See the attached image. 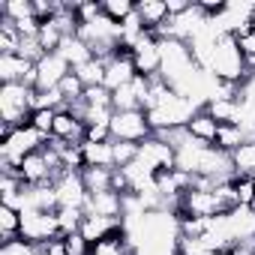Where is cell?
<instances>
[{"label": "cell", "mask_w": 255, "mask_h": 255, "mask_svg": "<svg viewBox=\"0 0 255 255\" xmlns=\"http://www.w3.org/2000/svg\"><path fill=\"white\" fill-rule=\"evenodd\" d=\"M198 111H201V108H198L195 102H189L186 96L168 90V93L162 96V102L147 111V123H150L153 132H174V129H186Z\"/></svg>", "instance_id": "obj_1"}, {"label": "cell", "mask_w": 255, "mask_h": 255, "mask_svg": "<svg viewBox=\"0 0 255 255\" xmlns=\"http://www.w3.org/2000/svg\"><path fill=\"white\" fill-rule=\"evenodd\" d=\"M45 141H51L48 135H42L39 129H33L30 123L15 126V129L3 132V144H0V159H3V171H18V165L30 156L39 153L45 147Z\"/></svg>", "instance_id": "obj_2"}, {"label": "cell", "mask_w": 255, "mask_h": 255, "mask_svg": "<svg viewBox=\"0 0 255 255\" xmlns=\"http://www.w3.org/2000/svg\"><path fill=\"white\" fill-rule=\"evenodd\" d=\"M210 75H216V78H219V81H225V84H237V87L249 78L246 54L240 51L237 36H222V39L216 42L213 63H210Z\"/></svg>", "instance_id": "obj_3"}, {"label": "cell", "mask_w": 255, "mask_h": 255, "mask_svg": "<svg viewBox=\"0 0 255 255\" xmlns=\"http://www.w3.org/2000/svg\"><path fill=\"white\" fill-rule=\"evenodd\" d=\"M33 93L36 90L27 87V84H0V117H3V132L30 123Z\"/></svg>", "instance_id": "obj_4"}, {"label": "cell", "mask_w": 255, "mask_h": 255, "mask_svg": "<svg viewBox=\"0 0 255 255\" xmlns=\"http://www.w3.org/2000/svg\"><path fill=\"white\" fill-rule=\"evenodd\" d=\"M159 78L174 90L192 69H195V60H192V51H189V42H180V39H159Z\"/></svg>", "instance_id": "obj_5"}, {"label": "cell", "mask_w": 255, "mask_h": 255, "mask_svg": "<svg viewBox=\"0 0 255 255\" xmlns=\"http://www.w3.org/2000/svg\"><path fill=\"white\" fill-rule=\"evenodd\" d=\"M252 12L255 3H249V0H228L210 15V24L219 36H240L252 27Z\"/></svg>", "instance_id": "obj_6"}, {"label": "cell", "mask_w": 255, "mask_h": 255, "mask_svg": "<svg viewBox=\"0 0 255 255\" xmlns=\"http://www.w3.org/2000/svg\"><path fill=\"white\" fill-rule=\"evenodd\" d=\"M63 237L60 234V222L57 213H45V210H21V240L33 243V246H45L51 240Z\"/></svg>", "instance_id": "obj_7"}, {"label": "cell", "mask_w": 255, "mask_h": 255, "mask_svg": "<svg viewBox=\"0 0 255 255\" xmlns=\"http://www.w3.org/2000/svg\"><path fill=\"white\" fill-rule=\"evenodd\" d=\"M150 123H147V111L135 108V111H114L111 117V138L114 141H129V144H141L150 138Z\"/></svg>", "instance_id": "obj_8"}, {"label": "cell", "mask_w": 255, "mask_h": 255, "mask_svg": "<svg viewBox=\"0 0 255 255\" xmlns=\"http://www.w3.org/2000/svg\"><path fill=\"white\" fill-rule=\"evenodd\" d=\"M141 165H147L153 174H165V171H174V147L159 138V135H150L147 141L138 144V156H135Z\"/></svg>", "instance_id": "obj_9"}, {"label": "cell", "mask_w": 255, "mask_h": 255, "mask_svg": "<svg viewBox=\"0 0 255 255\" xmlns=\"http://www.w3.org/2000/svg\"><path fill=\"white\" fill-rule=\"evenodd\" d=\"M54 192H57V210H60V207L84 210V207H87V198H90L81 171H63V174H57V180H54Z\"/></svg>", "instance_id": "obj_10"}, {"label": "cell", "mask_w": 255, "mask_h": 255, "mask_svg": "<svg viewBox=\"0 0 255 255\" xmlns=\"http://www.w3.org/2000/svg\"><path fill=\"white\" fill-rule=\"evenodd\" d=\"M129 54H132V63H135V69H138V75H144V78H159V39H156V33H144L132 48H129Z\"/></svg>", "instance_id": "obj_11"}, {"label": "cell", "mask_w": 255, "mask_h": 255, "mask_svg": "<svg viewBox=\"0 0 255 255\" xmlns=\"http://www.w3.org/2000/svg\"><path fill=\"white\" fill-rule=\"evenodd\" d=\"M0 81L3 84H27L36 90V63L18 54H0Z\"/></svg>", "instance_id": "obj_12"}, {"label": "cell", "mask_w": 255, "mask_h": 255, "mask_svg": "<svg viewBox=\"0 0 255 255\" xmlns=\"http://www.w3.org/2000/svg\"><path fill=\"white\" fill-rule=\"evenodd\" d=\"M69 72H72V66L57 51H48L42 60H36V90H54V87H60V81Z\"/></svg>", "instance_id": "obj_13"}, {"label": "cell", "mask_w": 255, "mask_h": 255, "mask_svg": "<svg viewBox=\"0 0 255 255\" xmlns=\"http://www.w3.org/2000/svg\"><path fill=\"white\" fill-rule=\"evenodd\" d=\"M135 78H138V69H135L129 51H117L111 60H105V87H108L111 93L120 90L123 84L135 81Z\"/></svg>", "instance_id": "obj_14"}, {"label": "cell", "mask_w": 255, "mask_h": 255, "mask_svg": "<svg viewBox=\"0 0 255 255\" xmlns=\"http://www.w3.org/2000/svg\"><path fill=\"white\" fill-rule=\"evenodd\" d=\"M123 201L126 195L117 189H105V192H90L84 213L90 216H111V219H123Z\"/></svg>", "instance_id": "obj_15"}, {"label": "cell", "mask_w": 255, "mask_h": 255, "mask_svg": "<svg viewBox=\"0 0 255 255\" xmlns=\"http://www.w3.org/2000/svg\"><path fill=\"white\" fill-rule=\"evenodd\" d=\"M84 135H87L84 120H81V117H75L69 108H60V111H57V117H54V132H51V138L66 141V144H81V141H84Z\"/></svg>", "instance_id": "obj_16"}, {"label": "cell", "mask_w": 255, "mask_h": 255, "mask_svg": "<svg viewBox=\"0 0 255 255\" xmlns=\"http://www.w3.org/2000/svg\"><path fill=\"white\" fill-rule=\"evenodd\" d=\"M117 231H123V219L90 216V213H84V222H81V228H78V234H81L90 246L99 243V240H105V237H111V234H117Z\"/></svg>", "instance_id": "obj_17"}, {"label": "cell", "mask_w": 255, "mask_h": 255, "mask_svg": "<svg viewBox=\"0 0 255 255\" xmlns=\"http://www.w3.org/2000/svg\"><path fill=\"white\" fill-rule=\"evenodd\" d=\"M84 168H114V144L111 141H81Z\"/></svg>", "instance_id": "obj_18"}, {"label": "cell", "mask_w": 255, "mask_h": 255, "mask_svg": "<svg viewBox=\"0 0 255 255\" xmlns=\"http://www.w3.org/2000/svg\"><path fill=\"white\" fill-rule=\"evenodd\" d=\"M135 12H138V18L144 21V27L150 33H156L168 21V15H171L165 0H141V3H135Z\"/></svg>", "instance_id": "obj_19"}, {"label": "cell", "mask_w": 255, "mask_h": 255, "mask_svg": "<svg viewBox=\"0 0 255 255\" xmlns=\"http://www.w3.org/2000/svg\"><path fill=\"white\" fill-rule=\"evenodd\" d=\"M57 54L72 66V69H78L81 63H87L90 57H93V51H90V45L75 33V36H66L63 42H60V48H57Z\"/></svg>", "instance_id": "obj_20"}, {"label": "cell", "mask_w": 255, "mask_h": 255, "mask_svg": "<svg viewBox=\"0 0 255 255\" xmlns=\"http://www.w3.org/2000/svg\"><path fill=\"white\" fill-rule=\"evenodd\" d=\"M204 111H207L219 126H225V123L240 126V102H237V99H213Z\"/></svg>", "instance_id": "obj_21"}, {"label": "cell", "mask_w": 255, "mask_h": 255, "mask_svg": "<svg viewBox=\"0 0 255 255\" xmlns=\"http://www.w3.org/2000/svg\"><path fill=\"white\" fill-rule=\"evenodd\" d=\"M186 132L192 135V138H198V141H207V144H216V132H219V123L201 108L195 117H192V123L186 126Z\"/></svg>", "instance_id": "obj_22"}, {"label": "cell", "mask_w": 255, "mask_h": 255, "mask_svg": "<svg viewBox=\"0 0 255 255\" xmlns=\"http://www.w3.org/2000/svg\"><path fill=\"white\" fill-rule=\"evenodd\" d=\"M84 87H105V60L99 57H90L87 63H81L78 69H72Z\"/></svg>", "instance_id": "obj_23"}, {"label": "cell", "mask_w": 255, "mask_h": 255, "mask_svg": "<svg viewBox=\"0 0 255 255\" xmlns=\"http://www.w3.org/2000/svg\"><path fill=\"white\" fill-rule=\"evenodd\" d=\"M81 177H84V186L87 192H105V189H114V168H81Z\"/></svg>", "instance_id": "obj_24"}, {"label": "cell", "mask_w": 255, "mask_h": 255, "mask_svg": "<svg viewBox=\"0 0 255 255\" xmlns=\"http://www.w3.org/2000/svg\"><path fill=\"white\" fill-rule=\"evenodd\" d=\"M231 162H234V174L237 177H255V141L240 144L231 153Z\"/></svg>", "instance_id": "obj_25"}, {"label": "cell", "mask_w": 255, "mask_h": 255, "mask_svg": "<svg viewBox=\"0 0 255 255\" xmlns=\"http://www.w3.org/2000/svg\"><path fill=\"white\" fill-rule=\"evenodd\" d=\"M90 255H132V246H129V240L123 237V231H117V234L93 243L90 246Z\"/></svg>", "instance_id": "obj_26"}, {"label": "cell", "mask_w": 255, "mask_h": 255, "mask_svg": "<svg viewBox=\"0 0 255 255\" xmlns=\"http://www.w3.org/2000/svg\"><path fill=\"white\" fill-rule=\"evenodd\" d=\"M240 144H246V135H243V129H240V126H231V123L219 126V132H216V147H219V150H225V153H234Z\"/></svg>", "instance_id": "obj_27"}, {"label": "cell", "mask_w": 255, "mask_h": 255, "mask_svg": "<svg viewBox=\"0 0 255 255\" xmlns=\"http://www.w3.org/2000/svg\"><path fill=\"white\" fill-rule=\"evenodd\" d=\"M27 18H36L33 0H6L3 3V21L18 24V21H27Z\"/></svg>", "instance_id": "obj_28"}, {"label": "cell", "mask_w": 255, "mask_h": 255, "mask_svg": "<svg viewBox=\"0 0 255 255\" xmlns=\"http://www.w3.org/2000/svg\"><path fill=\"white\" fill-rule=\"evenodd\" d=\"M102 12H105L111 21L123 24L126 18L135 12V3H132V0H105V3H102Z\"/></svg>", "instance_id": "obj_29"}, {"label": "cell", "mask_w": 255, "mask_h": 255, "mask_svg": "<svg viewBox=\"0 0 255 255\" xmlns=\"http://www.w3.org/2000/svg\"><path fill=\"white\" fill-rule=\"evenodd\" d=\"M57 222H60V234H75L84 222V210H75V207H60L57 210Z\"/></svg>", "instance_id": "obj_30"}, {"label": "cell", "mask_w": 255, "mask_h": 255, "mask_svg": "<svg viewBox=\"0 0 255 255\" xmlns=\"http://www.w3.org/2000/svg\"><path fill=\"white\" fill-rule=\"evenodd\" d=\"M54 117H57V111H51V108H36V111L30 114V126L51 138V132H54Z\"/></svg>", "instance_id": "obj_31"}, {"label": "cell", "mask_w": 255, "mask_h": 255, "mask_svg": "<svg viewBox=\"0 0 255 255\" xmlns=\"http://www.w3.org/2000/svg\"><path fill=\"white\" fill-rule=\"evenodd\" d=\"M234 192H237V204L255 207V177H234Z\"/></svg>", "instance_id": "obj_32"}, {"label": "cell", "mask_w": 255, "mask_h": 255, "mask_svg": "<svg viewBox=\"0 0 255 255\" xmlns=\"http://www.w3.org/2000/svg\"><path fill=\"white\" fill-rule=\"evenodd\" d=\"M114 168H123V165H129L135 156H138V144H129V141H114Z\"/></svg>", "instance_id": "obj_33"}, {"label": "cell", "mask_w": 255, "mask_h": 255, "mask_svg": "<svg viewBox=\"0 0 255 255\" xmlns=\"http://www.w3.org/2000/svg\"><path fill=\"white\" fill-rule=\"evenodd\" d=\"M180 255H222V252L210 249L201 237H180Z\"/></svg>", "instance_id": "obj_34"}, {"label": "cell", "mask_w": 255, "mask_h": 255, "mask_svg": "<svg viewBox=\"0 0 255 255\" xmlns=\"http://www.w3.org/2000/svg\"><path fill=\"white\" fill-rule=\"evenodd\" d=\"M81 102H84V105H102V108H111V90H108V87H87Z\"/></svg>", "instance_id": "obj_35"}, {"label": "cell", "mask_w": 255, "mask_h": 255, "mask_svg": "<svg viewBox=\"0 0 255 255\" xmlns=\"http://www.w3.org/2000/svg\"><path fill=\"white\" fill-rule=\"evenodd\" d=\"M0 255H42V252H39V246H33L27 240H12V243H3Z\"/></svg>", "instance_id": "obj_36"}, {"label": "cell", "mask_w": 255, "mask_h": 255, "mask_svg": "<svg viewBox=\"0 0 255 255\" xmlns=\"http://www.w3.org/2000/svg\"><path fill=\"white\" fill-rule=\"evenodd\" d=\"M63 243H66V252H69V255H90V243H87L78 231H75V234H66Z\"/></svg>", "instance_id": "obj_37"}, {"label": "cell", "mask_w": 255, "mask_h": 255, "mask_svg": "<svg viewBox=\"0 0 255 255\" xmlns=\"http://www.w3.org/2000/svg\"><path fill=\"white\" fill-rule=\"evenodd\" d=\"M237 42H240V51H243L246 57H255V24H252L246 33H240Z\"/></svg>", "instance_id": "obj_38"}, {"label": "cell", "mask_w": 255, "mask_h": 255, "mask_svg": "<svg viewBox=\"0 0 255 255\" xmlns=\"http://www.w3.org/2000/svg\"><path fill=\"white\" fill-rule=\"evenodd\" d=\"M252 24H255V12H252Z\"/></svg>", "instance_id": "obj_39"}]
</instances>
